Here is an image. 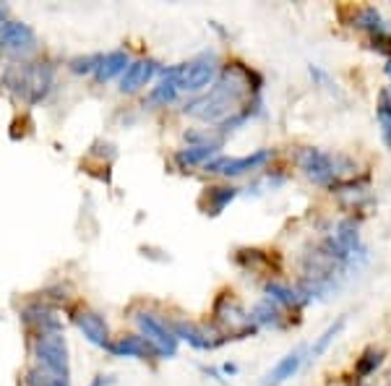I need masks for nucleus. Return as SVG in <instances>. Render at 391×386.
Listing matches in <instances>:
<instances>
[{"mask_svg": "<svg viewBox=\"0 0 391 386\" xmlns=\"http://www.w3.org/2000/svg\"><path fill=\"white\" fill-rule=\"evenodd\" d=\"M250 79H255L253 71H248L243 63L227 65L206 94L185 105V113L204 123L222 126V131L238 128L248 118L261 113V87H253Z\"/></svg>", "mask_w": 391, "mask_h": 386, "instance_id": "1", "label": "nucleus"}, {"mask_svg": "<svg viewBox=\"0 0 391 386\" xmlns=\"http://www.w3.org/2000/svg\"><path fill=\"white\" fill-rule=\"evenodd\" d=\"M55 84V71L50 63H13L3 73V87L26 105H37L50 94Z\"/></svg>", "mask_w": 391, "mask_h": 386, "instance_id": "2", "label": "nucleus"}, {"mask_svg": "<svg viewBox=\"0 0 391 386\" xmlns=\"http://www.w3.org/2000/svg\"><path fill=\"white\" fill-rule=\"evenodd\" d=\"M297 167L303 170V175L311 183L334 188V185H339V177L344 172H350L355 165H352V160L342 157V154L321 152L316 146H305V149L297 152Z\"/></svg>", "mask_w": 391, "mask_h": 386, "instance_id": "3", "label": "nucleus"}, {"mask_svg": "<svg viewBox=\"0 0 391 386\" xmlns=\"http://www.w3.org/2000/svg\"><path fill=\"white\" fill-rule=\"evenodd\" d=\"M34 358L40 363V370L55 381H68L71 376V360H68V345L63 331H40L34 337Z\"/></svg>", "mask_w": 391, "mask_h": 386, "instance_id": "4", "label": "nucleus"}, {"mask_svg": "<svg viewBox=\"0 0 391 386\" xmlns=\"http://www.w3.org/2000/svg\"><path fill=\"white\" fill-rule=\"evenodd\" d=\"M133 319H136V326L141 329V337L157 347L160 358H175L180 339L175 337L172 324H167L162 316L152 314V311H141V314H136Z\"/></svg>", "mask_w": 391, "mask_h": 386, "instance_id": "5", "label": "nucleus"}, {"mask_svg": "<svg viewBox=\"0 0 391 386\" xmlns=\"http://www.w3.org/2000/svg\"><path fill=\"white\" fill-rule=\"evenodd\" d=\"M272 157H274L272 149H258V152L246 154V157H214L211 162L204 165V170H206L209 175L240 177V175L253 172V170H261Z\"/></svg>", "mask_w": 391, "mask_h": 386, "instance_id": "6", "label": "nucleus"}, {"mask_svg": "<svg viewBox=\"0 0 391 386\" xmlns=\"http://www.w3.org/2000/svg\"><path fill=\"white\" fill-rule=\"evenodd\" d=\"M0 50L16 57L32 55L37 50V34H34V29L29 24L11 18L9 24L0 29Z\"/></svg>", "mask_w": 391, "mask_h": 386, "instance_id": "7", "label": "nucleus"}, {"mask_svg": "<svg viewBox=\"0 0 391 386\" xmlns=\"http://www.w3.org/2000/svg\"><path fill=\"white\" fill-rule=\"evenodd\" d=\"M216 55L214 53H204V55L193 57L191 63H183V92H204V89L214 81L216 76Z\"/></svg>", "mask_w": 391, "mask_h": 386, "instance_id": "8", "label": "nucleus"}, {"mask_svg": "<svg viewBox=\"0 0 391 386\" xmlns=\"http://www.w3.org/2000/svg\"><path fill=\"white\" fill-rule=\"evenodd\" d=\"M180 94H183V65H170L162 71L157 87L152 89L149 102L152 105H172Z\"/></svg>", "mask_w": 391, "mask_h": 386, "instance_id": "9", "label": "nucleus"}, {"mask_svg": "<svg viewBox=\"0 0 391 386\" xmlns=\"http://www.w3.org/2000/svg\"><path fill=\"white\" fill-rule=\"evenodd\" d=\"M160 71V63L152 57H141V60H131L126 73L120 76V92L123 94H133L141 87H146L154 79V73Z\"/></svg>", "mask_w": 391, "mask_h": 386, "instance_id": "10", "label": "nucleus"}, {"mask_svg": "<svg viewBox=\"0 0 391 386\" xmlns=\"http://www.w3.org/2000/svg\"><path fill=\"white\" fill-rule=\"evenodd\" d=\"M112 358H136V360H146V358H160L157 347L152 342H146L141 334H128V337H120L115 342L104 347Z\"/></svg>", "mask_w": 391, "mask_h": 386, "instance_id": "11", "label": "nucleus"}, {"mask_svg": "<svg viewBox=\"0 0 391 386\" xmlns=\"http://www.w3.org/2000/svg\"><path fill=\"white\" fill-rule=\"evenodd\" d=\"M73 324L79 326V331L84 337L97 347H107L110 345V329H107V321H104L102 314H97V311H79V314L73 316Z\"/></svg>", "mask_w": 391, "mask_h": 386, "instance_id": "12", "label": "nucleus"}, {"mask_svg": "<svg viewBox=\"0 0 391 386\" xmlns=\"http://www.w3.org/2000/svg\"><path fill=\"white\" fill-rule=\"evenodd\" d=\"M303 360H305V347H295L292 353H287L282 358L277 365H274L269 373L264 376V386H280L285 384L287 378H292L297 370L303 368Z\"/></svg>", "mask_w": 391, "mask_h": 386, "instance_id": "13", "label": "nucleus"}, {"mask_svg": "<svg viewBox=\"0 0 391 386\" xmlns=\"http://www.w3.org/2000/svg\"><path fill=\"white\" fill-rule=\"evenodd\" d=\"M21 319H24L26 326L37 329V334H40V331H63L60 319L55 316V311L48 306H42V303L26 306L24 311H21Z\"/></svg>", "mask_w": 391, "mask_h": 386, "instance_id": "14", "label": "nucleus"}, {"mask_svg": "<svg viewBox=\"0 0 391 386\" xmlns=\"http://www.w3.org/2000/svg\"><path fill=\"white\" fill-rule=\"evenodd\" d=\"M222 149V141H206V144H188L175 154V162L180 167H193V165H206Z\"/></svg>", "mask_w": 391, "mask_h": 386, "instance_id": "15", "label": "nucleus"}, {"mask_svg": "<svg viewBox=\"0 0 391 386\" xmlns=\"http://www.w3.org/2000/svg\"><path fill=\"white\" fill-rule=\"evenodd\" d=\"M131 65V55L126 50H112V53H102V60H99V68L94 71V79L99 84H107L115 76H123L126 68Z\"/></svg>", "mask_w": 391, "mask_h": 386, "instance_id": "16", "label": "nucleus"}, {"mask_svg": "<svg viewBox=\"0 0 391 386\" xmlns=\"http://www.w3.org/2000/svg\"><path fill=\"white\" fill-rule=\"evenodd\" d=\"M238 196V188L235 185H211V188H206V193H204V214H209V217H216V214H222L224 206L232 202Z\"/></svg>", "mask_w": 391, "mask_h": 386, "instance_id": "17", "label": "nucleus"}, {"mask_svg": "<svg viewBox=\"0 0 391 386\" xmlns=\"http://www.w3.org/2000/svg\"><path fill=\"white\" fill-rule=\"evenodd\" d=\"M172 331H175L177 339H183V342H188L191 347H196V350H214L219 342L216 339H211L204 329H199L196 324H188V321H175L172 324Z\"/></svg>", "mask_w": 391, "mask_h": 386, "instance_id": "18", "label": "nucleus"}, {"mask_svg": "<svg viewBox=\"0 0 391 386\" xmlns=\"http://www.w3.org/2000/svg\"><path fill=\"white\" fill-rule=\"evenodd\" d=\"M250 324H255V326H266V329H280L282 326L280 306L269 298L258 300V303L253 306V314H250Z\"/></svg>", "mask_w": 391, "mask_h": 386, "instance_id": "19", "label": "nucleus"}, {"mask_svg": "<svg viewBox=\"0 0 391 386\" xmlns=\"http://www.w3.org/2000/svg\"><path fill=\"white\" fill-rule=\"evenodd\" d=\"M264 292H266V298L274 300L277 306H285V308L303 306L305 303V298L300 295V290L290 287V285H282V282H266Z\"/></svg>", "mask_w": 391, "mask_h": 386, "instance_id": "20", "label": "nucleus"}, {"mask_svg": "<svg viewBox=\"0 0 391 386\" xmlns=\"http://www.w3.org/2000/svg\"><path fill=\"white\" fill-rule=\"evenodd\" d=\"M352 26H355V29H363V32H368L370 37H373V34L386 32L381 11L375 9V6H363V9L355 11V16H352Z\"/></svg>", "mask_w": 391, "mask_h": 386, "instance_id": "21", "label": "nucleus"}, {"mask_svg": "<svg viewBox=\"0 0 391 386\" xmlns=\"http://www.w3.org/2000/svg\"><path fill=\"white\" fill-rule=\"evenodd\" d=\"M344 324H347V316H339V319H336L331 326H326V331H324V334H321V337L313 342V347H311V358H313V360H316V358H321V355H324L329 347H331V342H334V339L342 334Z\"/></svg>", "mask_w": 391, "mask_h": 386, "instance_id": "22", "label": "nucleus"}, {"mask_svg": "<svg viewBox=\"0 0 391 386\" xmlns=\"http://www.w3.org/2000/svg\"><path fill=\"white\" fill-rule=\"evenodd\" d=\"M383 363V353L381 350H365L363 353V358H358V363H355V373L358 376H370V373H375V368Z\"/></svg>", "mask_w": 391, "mask_h": 386, "instance_id": "23", "label": "nucleus"}, {"mask_svg": "<svg viewBox=\"0 0 391 386\" xmlns=\"http://www.w3.org/2000/svg\"><path fill=\"white\" fill-rule=\"evenodd\" d=\"M99 60H102V53H97V55H79V57H73L71 63H68V68H71L73 73H94L97 68H99Z\"/></svg>", "mask_w": 391, "mask_h": 386, "instance_id": "24", "label": "nucleus"}, {"mask_svg": "<svg viewBox=\"0 0 391 386\" xmlns=\"http://www.w3.org/2000/svg\"><path fill=\"white\" fill-rule=\"evenodd\" d=\"M370 48L383 53L386 57H391V34L389 32H381V34H373L370 37Z\"/></svg>", "mask_w": 391, "mask_h": 386, "instance_id": "25", "label": "nucleus"}, {"mask_svg": "<svg viewBox=\"0 0 391 386\" xmlns=\"http://www.w3.org/2000/svg\"><path fill=\"white\" fill-rule=\"evenodd\" d=\"M308 73H311V79L321 87H331V76L326 71H321L319 65H308Z\"/></svg>", "mask_w": 391, "mask_h": 386, "instance_id": "26", "label": "nucleus"}, {"mask_svg": "<svg viewBox=\"0 0 391 386\" xmlns=\"http://www.w3.org/2000/svg\"><path fill=\"white\" fill-rule=\"evenodd\" d=\"M381 138L386 149H391V121H381Z\"/></svg>", "mask_w": 391, "mask_h": 386, "instance_id": "27", "label": "nucleus"}, {"mask_svg": "<svg viewBox=\"0 0 391 386\" xmlns=\"http://www.w3.org/2000/svg\"><path fill=\"white\" fill-rule=\"evenodd\" d=\"M110 384H115V378L112 376H97V381L92 386H110Z\"/></svg>", "mask_w": 391, "mask_h": 386, "instance_id": "28", "label": "nucleus"}, {"mask_svg": "<svg viewBox=\"0 0 391 386\" xmlns=\"http://www.w3.org/2000/svg\"><path fill=\"white\" fill-rule=\"evenodd\" d=\"M222 373H224V376H235V373H238V365H235V363H224Z\"/></svg>", "mask_w": 391, "mask_h": 386, "instance_id": "29", "label": "nucleus"}, {"mask_svg": "<svg viewBox=\"0 0 391 386\" xmlns=\"http://www.w3.org/2000/svg\"><path fill=\"white\" fill-rule=\"evenodd\" d=\"M9 21H11V18H9V9H6V6H0V29L9 24Z\"/></svg>", "mask_w": 391, "mask_h": 386, "instance_id": "30", "label": "nucleus"}, {"mask_svg": "<svg viewBox=\"0 0 391 386\" xmlns=\"http://www.w3.org/2000/svg\"><path fill=\"white\" fill-rule=\"evenodd\" d=\"M48 386H68V381H55V378H50Z\"/></svg>", "mask_w": 391, "mask_h": 386, "instance_id": "31", "label": "nucleus"}, {"mask_svg": "<svg viewBox=\"0 0 391 386\" xmlns=\"http://www.w3.org/2000/svg\"><path fill=\"white\" fill-rule=\"evenodd\" d=\"M383 71H386V76H389V79H391V57H389V60H386V65H383Z\"/></svg>", "mask_w": 391, "mask_h": 386, "instance_id": "32", "label": "nucleus"}]
</instances>
